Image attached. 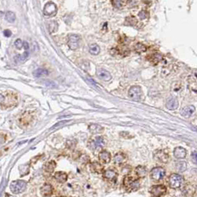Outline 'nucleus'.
<instances>
[{
	"label": "nucleus",
	"instance_id": "f8f14e48",
	"mask_svg": "<svg viewBox=\"0 0 197 197\" xmlns=\"http://www.w3.org/2000/svg\"><path fill=\"white\" fill-rule=\"evenodd\" d=\"M188 86L190 89L197 94V72L193 73L188 78Z\"/></svg>",
	"mask_w": 197,
	"mask_h": 197
},
{
	"label": "nucleus",
	"instance_id": "4be33fe9",
	"mask_svg": "<svg viewBox=\"0 0 197 197\" xmlns=\"http://www.w3.org/2000/svg\"><path fill=\"white\" fill-rule=\"evenodd\" d=\"M56 168V163L55 161H50L44 166V170L46 173L52 174Z\"/></svg>",
	"mask_w": 197,
	"mask_h": 197
},
{
	"label": "nucleus",
	"instance_id": "9b49d317",
	"mask_svg": "<svg viewBox=\"0 0 197 197\" xmlns=\"http://www.w3.org/2000/svg\"><path fill=\"white\" fill-rule=\"evenodd\" d=\"M57 13V6L53 2H48L46 4L44 8V13L47 16H53Z\"/></svg>",
	"mask_w": 197,
	"mask_h": 197
},
{
	"label": "nucleus",
	"instance_id": "aec40b11",
	"mask_svg": "<svg viewBox=\"0 0 197 197\" xmlns=\"http://www.w3.org/2000/svg\"><path fill=\"white\" fill-rule=\"evenodd\" d=\"M111 154L107 151H102L99 154V160L103 163H105V164L109 163L111 161Z\"/></svg>",
	"mask_w": 197,
	"mask_h": 197
},
{
	"label": "nucleus",
	"instance_id": "c85d7f7f",
	"mask_svg": "<svg viewBox=\"0 0 197 197\" xmlns=\"http://www.w3.org/2000/svg\"><path fill=\"white\" fill-rule=\"evenodd\" d=\"M5 19L10 23L13 22L15 20H16V15H15V13H13V12L11 11L7 12L5 14Z\"/></svg>",
	"mask_w": 197,
	"mask_h": 197
},
{
	"label": "nucleus",
	"instance_id": "a211bd4d",
	"mask_svg": "<svg viewBox=\"0 0 197 197\" xmlns=\"http://www.w3.org/2000/svg\"><path fill=\"white\" fill-rule=\"evenodd\" d=\"M174 155L176 159H184L187 155V152L182 147H176L174 151Z\"/></svg>",
	"mask_w": 197,
	"mask_h": 197
},
{
	"label": "nucleus",
	"instance_id": "c756f323",
	"mask_svg": "<svg viewBox=\"0 0 197 197\" xmlns=\"http://www.w3.org/2000/svg\"><path fill=\"white\" fill-rule=\"evenodd\" d=\"M162 59H163V56L161 54H159V53H155V54L152 55V58H151V62H153L154 64H157L160 62H161Z\"/></svg>",
	"mask_w": 197,
	"mask_h": 197
},
{
	"label": "nucleus",
	"instance_id": "a878e982",
	"mask_svg": "<svg viewBox=\"0 0 197 197\" xmlns=\"http://www.w3.org/2000/svg\"><path fill=\"white\" fill-rule=\"evenodd\" d=\"M48 70L44 68H39L33 72V75H34V77L36 78H41L43 77V76H47L48 75Z\"/></svg>",
	"mask_w": 197,
	"mask_h": 197
},
{
	"label": "nucleus",
	"instance_id": "e433bc0d",
	"mask_svg": "<svg viewBox=\"0 0 197 197\" xmlns=\"http://www.w3.org/2000/svg\"><path fill=\"white\" fill-rule=\"evenodd\" d=\"M138 16L141 19H146L149 17V13H148L147 11H146V10H141V11L138 13Z\"/></svg>",
	"mask_w": 197,
	"mask_h": 197
},
{
	"label": "nucleus",
	"instance_id": "2f4dec72",
	"mask_svg": "<svg viewBox=\"0 0 197 197\" xmlns=\"http://www.w3.org/2000/svg\"><path fill=\"white\" fill-rule=\"evenodd\" d=\"M125 0H111V4L116 8H120L123 6Z\"/></svg>",
	"mask_w": 197,
	"mask_h": 197
},
{
	"label": "nucleus",
	"instance_id": "412c9836",
	"mask_svg": "<svg viewBox=\"0 0 197 197\" xmlns=\"http://www.w3.org/2000/svg\"><path fill=\"white\" fill-rule=\"evenodd\" d=\"M90 168L92 171L93 172L97 174H100L103 170V167L100 163H99L98 162H92V163H90Z\"/></svg>",
	"mask_w": 197,
	"mask_h": 197
},
{
	"label": "nucleus",
	"instance_id": "473e14b6",
	"mask_svg": "<svg viewBox=\"0 0 197 197\" xmlns=\"http://www.w3.org/2000/svg\"><path fill=\"white\" fill-rule=\"evenodd\" d=\"M49 30H50V32L51 33H55V32L57 31L58 30V24L57 22H55V21H53L50 23L49 24Z\"/></svg>",
	"mask_w": 197,
	"mask_h": 197
},
{
	"label": "nucleus",
	"instance_id": "cd10ccee",
	"mask_svg": "<svg viewBox=\"0 0 197 197\" xmlns=\"http://www.w3.org/2000/svg\"><path fill=\"white\" fill-rule=\"evenodd\" d=\"M134 50H135V51L137 52V53H141L146 52V50H147V47H146L144 44L138 43L134 46Z\"/></svg>",
	"mask_w": 197,
	"mask_h": 197
},
{
	"label": "nucleus",
	"instance_id": "7c9ffc66",
	"mask_svg": "<svg viewBox=\"0 0 197 197\" xmlns=\"http://www.w3.org/2000/svg\"><path fill=\"white\" fill-rule=\"evenodd\" d=\"M176 167L177 171H179V172H182L184 171L186 169V168H187V164H186L185 162L179 161V163H176Z\"/></svg>",
	"mask_w": 197,
	"mask_h": 197
},
{
	"label": "nucleus",
	"instance_id": "423d86ee",
	"mask_svg": "<svg viewBox=\"0 0 197 197\" xmlns=\"http://www.w3.org/2000/svg\"><path fill=\"white\" fill-rule=\"evenodd\" d=\"M106 145V141L102 137H97L88 143V146L91 150L94 151L99 148H103Z\"/></svg>",
	"mask_w": 197,
	"mask_h": 197
},
{
	"label": "nucleus",
	"instance_id": "4c0bfd02",
	"mask_svg": "<svg viewBox=\"0 0 197 197\" xmlns=\"http://www.w3.org/2000/svg\"><path fill=\"white\" fill-rule=\"evenodd\" d=\"M14 44H15V46H16V48L19 49V50H20V49H22V47H24V42H22V41L19 39H16Z\"/></svg>",
	"mask_w": 197,
	"mask_h": 197
},
{
	"label": "nucleus",
	"instance_id": "ddd939ff",
	"mask_svg": "<svg viewBox=\"0 0 197 197\" xmlns=\"http://www.w3.org/2000/svg\"><path fill=\"white\" fill-rule=\"evenodd\" d=\"M97 76L101 80L104 81H109L111 79V75L107 70H104L103 68H98L96 72Z\"/></svg>",
	"mask_w": 197,
	"mask_h": 197
},
{
	"label": "nucleus",
	"instance_id": "1a4fd4ad",
	"mask_svg": "<svg viewBox=\"0 0 197 197\" xmlns=\"http://www.w3.org/2000/svg\"><path fill=\"white\" fill-rule=\"evenodd\" d=\"M150 193L152 196H164L167 191V188L163 185H157L151 187Z\"/></svg>",
	"mask_w": 197,
	"mask_h": 197
},
{
	"label": "nucleus",
	"instance_id": "39448f33",
	"mask_svg": "<svg viewBox=\"0 0 197 197\" xmlns=\"http://www.w3.org/2000/svg\"><path fill=\"white\" fill-rule=\"evenodd\" d=\"M128 94H129V97H130L131 100H135V101L141 100L142 97H143V96L142 89L139 86H131V87L129 89Z\"/></svg>",
	"mask_w": 197,
	"mask_h": 197
},
{
	"label": "nucleus",
	"instance_id": "2eb2a0df",
	"mask_svg": "<svg viewBox=\"0 0 197 197\" xmlns=\"http://www.w3.org/2000/svg\"><path fill=\"white\" fill-rule=\"evenodd\" d=\"M41 194L44 196H51L52 193H53V187L50 184L48 183H46L44 185H42V187H41Z\"/></svg>",
	"mask_w": 197,
	"mask_h": 197
},
{
	"label": "nucleus",
	"instance_id": "5701e85b",
	"mask_svg": "<svg viewBox=\"0 0 197 197\" xmlns=\"http://www.w3.org/2000/svg\"><path fill=\"white\" fill-rule=\"evenodd\" d=\"M54 178L56 179L59 182L64 183L67 182L68 176H67V174L65 173V172L59 171V172H56V173L55 174Z\"/></svg>",
	"mask_w": 197,
	"mask_h": 197
},
{
	"label": "nucleus",
	"instance_id": "b1692460",
	"mask_svg": "<svg viewBox=\"0 0 197 197\" xmlns=\"http://www.w3.org/2000/svg\"><path fill=\"white\" fill-rule=\"evenodd\" d=\"M114 160L116 165L120 166L125 163V161L126 160V156L123 153H118L114 156Z\"/></svg>",
	"mask_w": 197,
	"mask_h": 197
},
{
	"label": "nucleus",
	"instance_id": "393cba45",
	"mask_svg": "<svg viewBox=\"0 0 197 197\" xmlns=\"http://www.w3.org/2000/svg\"><path fill=\"white\" fill-rule=\"evenodd\" d=\"M135 173L139 178H144L147 175V170L144 166H139L136 168Z\"/></svg>",
	"mask_w": 197,
	"mask_h": 197
},
{
	"label": "nucleus",
	"instance_id": "0eeeda50",
	"mask_svg": "<svg viewBox=\"0 0 197 197\" xmlns=\"http://www.w3.org/2000/svg\"><path fill=\"white\" fill-rule=\"evenodd\" d=\"M166 176V170L162 167H157L152 169L150 172V176L154 181L162 180Z\"/></svg>",
	"mask_w": 197,
	"mask_h": 197
},
{
	"label": "nucleus",
	"instance_id": "dca6fc26",
	"mask_svg": "<svg viewBox=\"0 0 197 197\" xmlns=\"http://www.w3.org/2000/svg\"><path fill=\"white\" fill-rule=\"evenodd\" d=\"M195 107L193 106H187L181 110V115L182 117L188 118L194 113Z\"/></svg>",
	"mask_w": 197,
	"mask_h": 197
},
{
	"label": "nucleus",
	"instance_id": "f257e3e1",
	"mask_svg": "<svg viewBox=\"0 0 197 197\" xmlns=\"http://www.w3.org/2000/svg\"><path fill=\"white\" fill-rule=\"evenodd\" d=\"M0 99H1V106L2 109L14 107L18 103V96L11 92L1 93Z\"/></svg>",
	"mask_w": 197,
	"mask_h": 197
},
{
	"label": "nucleus",
	"instance_id": "ea45409f",
	"mask_svg": "<svg viewBox=\"0 0 197 197\" xmlns=\"http://www.w3.org/2000/svg\"><path fill=\"white\" fill-rule=\"evenodd\" d=\"M4 35L6 36V37H10V36L12 35V33L10 30H5L4 31Z\"/></svg>",
	"mask_w": 197,
	"mask_h": 197
},
{
	"label": "nucleus",
	"instance_id": "4468645a",
	"mask_svg": "<svg viewBox=\"0 0 197 197\" xmlns=\"http://www.w3.org/2000/svg\"><path fill=\"white\" fill-rule=\"evenodd\" d=\"M166 107L169 110H175L179 107V101L176 97H169L166 102Z\"/></svg>",
	"mask_w": 197,
	"mask_h": 197
},
{
	"label": "nucleus",
	"instance_id": "c9c22d12",
	"mask_svg": "<svg viewBox=\"0 0 197 197\" xmlns=\"http://www.w3.org/2000/svg\"><path fill=\"white\" fill-rule=\"evenodd\" d=\"M67 147L68 149H73L76 146V140H68L67 141Z\"/></svg>",
	"mask_w": 197,
	"mask_h": 197
},
{
	"label": "nucleus",
	"instance_id": "f704fd0d",
	"mask_svg": "<svg viewBox=\"0 0 197 197\" xmlns=\"http://www.w3.org/2000/svg\"><path fill=\"white\" fill-rule=\"evenodd\" d=\"M181 88H182V86H181V83H180L179 82H174V83H172L171 90L173 92H179L180 90H181Z\"/></svg>",
	"mask_w": 197,
	"mask_h": 197
},
{
	"label": "nucleus",
	"instance_id": "bb28decb",
	"mask_svg": "<svg viewBox=\"0 0 197 197\" xmlns=\"http://www.w3.org/2000/svg\"><path fill=\"white\" fill-rule=\"evenodd\" d=\"M100 48L97 44H92L89 46V53H91L92 55H94V56L98 55L99 53H100Z\"/></svg>",
	"mask_w": 197,
	"mask_h": 197
},
{
	"label": "nucleus",
	"instance_id": "6ab92c4d",
	"mask_svg": "<svg viewBox=\"0 0 197 197\" xmlns=\"http://www.w3.org/2000/svg\"><path fill=\"white\" fill-rule=\"evenodd\" d=\"M117 174L116 173L115 171L112 170V169H108V170L105 171L103 173V177L109 181H114L117 179Z\"/></svg>",
	"mask_w": 197,
	"mask_h": 197
},
{
	"label": "nucleus",
	"instance_id": "72a5a7b5",
	"mask_svg": "<svg viewBox=\"0 0 197 197\" xmlns=\"http://www.w3.org/2000/svg\"><path fill=\"white\" fill-rule=\"evenodd\" d=\"M137 20L135 17L134 16H129V17H127L126 19V24H129V25H135L137 24Z\"/></svg>",
	"mask_w": 197,
	"mask_h": 197
},
{
	"label": "nucleus",
	"instance_id": "20e7f679",
	"mask_svg": "<svg viewBox=\"0 0 197 197\" xmlns=\"http://www.w3.org/2000/svg\"><path fill=\"white\" fill-rule=\"evenodd\" d=\"M184 182V179L181 175L177 174H174L171 175L169 177L168 183L169 185L173 189H179L182 187Z\"/></svg>",
	"mask_w": 197,
	"mask_h": 197
},
{
	"label": "nucleus",
	"instance_id": "f3484780",
	"mask_svg": "<svg viewBox=\"0 0 197 197\" xmlns=\"http://www.w3.org/2000/svg\"><path fill=\"white\" fill-rule=\"evenodd\" d=\"M89 130L92 134H101L104 131V128L102 126L96 123H92L89 126Z\"/></svg>",
	"mask_w": 197,
	"mask_h": 197
},
{
	"label": "nucleus",
	"instance_id": "7ed1b4c3",
	"mask_svg": "<svg viewBox=\"0 0 197 197\" xmlns=\"http://www.w3.org/2000/svg\"><path fill=\"white\" fill-rule=\"evenodd\" d=\"M27 183L24 180H16L10 183V188L12 193L14 194H19L26 190Z\"/></svg>",
	"mask_w": 197,
	"mask_h": 197
},
{
	"label": "nucleus",
	"instance_id": "9d476101",
	"mask_svg": "<svg viewBox=\"0 0 197 197\" xmlns=\"http://www.w3.org/2000/svg\"><path fill=\"white\" fill-rule=\"evenodd\" d=\"M154 158L158 163H167L169 160V156L164 150H158L154 154Z\"/></svg>",
	"mask_w": 197,
	"mask_h": 197
},
{
	"label": "nucleus",
	"instance_id": "f03ea898",
	"mask_svg": "<svg viewBox=\"0 0 197 197\" xmlns=\"http://www.w3.org/2000/svg\"><path fill=\"white\" fill-rule=\"evenodd\" d=\"M123 185L125 186V188L127 191H136L138 190L140 187V184L139 180L133 179L131 176H126L123 181Z\"/></svg>",
	"mask_w": 197,
	"mask_h": 197
},
{
	"label": "nucleus",
	"instance_id": "58836bf2",
	"mask_svg": "<svg viewBox=\"0 0 197 197\" xmlns=\"http://www.w3.org/2000/svg\"><path fill=\"white\" fill-rule=\"evenodd\" d=\"M28 55H29V53H28V52H27V50H25V53H23L22 55H21V56H19V60L24 61L27 57H28Z\"/></svg>",
	"mask_w": 197,
	"mask_h": 197
},
{
	"label": "nucleus",
	"instance_id": "a19ab883",
	"mask_svg": "<svg viewBox=\"0 0 197 197\" xmlns=\"http://www.w3.org/2000/svg\"><path fill=\"white\" fill-rule=\"evenodd\" d=\"M24 48L25 49V50H29V44L27 42H24Z\"/></svg>",
	"mask_w": 197,
	"mask_h": 197
},
{
	"label": "nucleus",
	"instance_id": "6e6552de",
	"mask_svg": "<svg viewBox=\"0 0 197 197\" xmlns=\"http://www.w3.org/2000/svg\"><path fill=\"white\" fill-rule=\"evenodd\" d=\"M81 42V37L78 35L76 34H70L68 36V42L67 44L70 49L73 50H77L79 47Z\"/></svg>",
	"mask_w": 197,
	"mask_h": 197
}]
</instances>
